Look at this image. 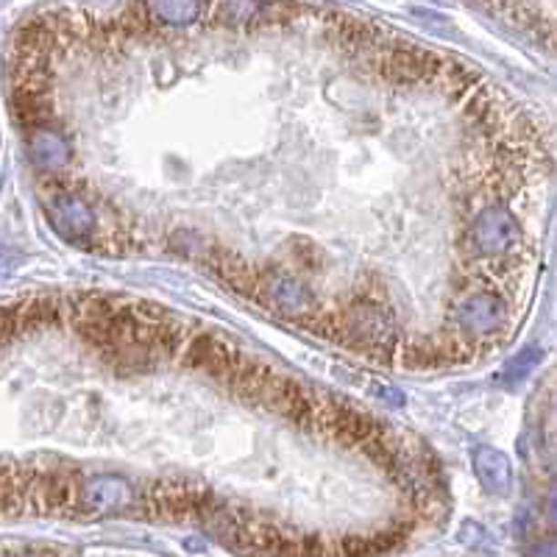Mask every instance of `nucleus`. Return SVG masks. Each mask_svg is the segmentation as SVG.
Listing matches in <instances>:
<instances>
[{
  "instance_id": "obj_1",
  "label": "nucleus",
  "mask_w": 557,
  "mask_h": 557,
  "mask_svg": "<svg viewBox=\"0 0 557 557\" xmlns=\"http://www.w3.org/2000/svg\"><path fill=\"white\" fill-rule=\"evenodd\" d=\"M137 508V493L123 477L98 474L89 480H78L76 488V516H109L120 511Z\"/></svg>"
},
{
  "instance_id": "obj_2",
  "label": "nucleus",
  "mask_w": 557,
  "mask_h": 557,
  "mask_svg": "<svg viewBox=\"0 0 557 557\" xmlns=\"http://www.w3.org/2000/svg\"><path fill=\"white\" fill-rule=\"evenodd\" d=\"M471 245L480 257L488 260H499V257H508L519 248L521 242V229L513 218V212L508 207H488L482 210L474 223H471Z\"/></svg>"
},
{
  "instance_id": "obj_3",
  "label": "nucleus",
  "mask_w": 557,
  "mask_h": 557,
  "mask_svg": "<svg viewBox=\"0 0 557 557\" xmlns=\"http://www.w3.org/2000/svg\"><path fill=\"white\" fill-rule=\"evenodd\" d=\"M454 318H458L460 329L469 335H493L501 329L504 318H508V307L493 293H474L460 304Z\"/></svg>"
},
{
  "instance_id": "obj_4",
  "label": "nucleus",
  "mask_w": 557,
  "mask_h": 557,
  "mask_svg": "<svg viewBox=\"0 0 557 557\" xmlns=\"http://www.w3.org/2000/svg\"><path fill=\"white\" fill-rule=\"evenodd\" d=\"M50 221L67 240H84L95 229V212L76 192H59L50 201Z\"/></svg>"
},
{
  "instance_id": "obj_5",
  "label": "nucleus",
  "mask_w": 557,
  "mask_h": 557,
  "mask_svg": "<svg viewBox=\"0 0 557 557\" xmlns=\"http://www.w3.org/2000/svg\"><path fill=\"white\" fill-rule=\"evenodd\" d=\"M474 471L480 477V482L493 490V493H508L513 485V471H511V460L504 458L499 449L490 446H480L474 451Z\"/></svg>"
},
{
  "instance_id": "obj_6",
  "label": "nucleus",
  "mask_w": 557,
  "mask_h": 557,
  "mask_svg": "<svg viewBox=\"0 0 557 557\" xmlns=\"http://www.w3.org/2000/svg\"><path fill=\"white\" fill-rule=\"evenodd\" d=\"M28 148H31V157L39 168L45 170H57L67 162L70 157V145L62 134L50 131V129H34L28 137Z\"/></svg>"
},
{
  "instance_id": "obj_7",
  "label": "nucleus",
  "mask_w": 557,
  "mask_h": 557,
  "mask_svg": "<svg viewBox=\"0 0 557 557\" xmlns=\"http://www.w3.org/2000/svg\"><path fill=\"white\" fill-rule=\"evenodd\" d=\"M142 15H150V23H170V26H181V23H192L195 17L204 15V6L195 4H160V6H142Z\"/></svg>"
},
{
  "instance_id": "obj_8",
  "label": "nucleus",
  "mask_w": 557,
  "mask_h": 557,
  "mask_svg": "<svg viewBox=\"0 0 557 557\" xmlns=\"http://www.w3.org/2000/svg\"><path fill=\"white\" fill-rule=\"evenodd\" d=\"M538 357H541L538 348H524V351L519 354V357H516L508 368H504L501 379H508V382H519V379H524V376L538 366Z\"/></svg>"
}]
</instances>
